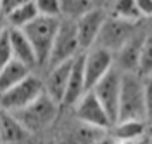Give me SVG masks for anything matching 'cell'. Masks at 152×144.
<instances>
[{
  "label": "cell",
  "mask_w": 152,
  "mask_h": 144,
  "mask_svg": "<svg viewBox=\"0 0 152 144\" xmlns=\"http://www.w3.org/2000/svg\"><path fill=\"white\" fill-rule=\"evenodd\" d=\"M147 118L149 109L145 103L143 78L138 73H123L118 122H147Z\"/></svg>",
  "instance_id": "cell-1"
},
{
  "label": "cell",
  "mask_w": 152,
  "mask_h": 144,
  "mask_svg": "<svg viewBox=\"0 0 152 144\" xmlns=\"http://www.w3.org/2000/svg\"><path fill=\"white\" fill-rule=\"evenodd\" d=\"M135 144H152V139L149 137V135H145V137H142L140 141H137Z\"/></svg>",
  "instance_id": "cell-28"
},
{
  "label": "cell",
  "mask_w": 152,
  "mask_h": 144,
  "mask_svg": "<svg viewBox=\"0 0 152 144\" xmlns=\"http://www.w3.org/2000/svg\"><path fill=\"white\" fill-rule=\"evenodd\" d=\"M37 2L38 14L43 18H54V19H62L61 14V2L59 0H35Z\"/></svg>",
  "instance_id": "cell-22"
},
{
  "label": "cell",
  "mask_w": 152,
  "mask_h": 144,
  "mask_svg": "<svg viewBox=\"0 0 152 144\" xmlns=\"http://www.w3.org/2000/svg\"><path fill=\"white\" fill-rule=\"evenodd\" d=\"M59 24H61V19L38 16L31 24H28L24 30H21L35 50L38 66H47L50 50L54 47L57 31H59Z\"/></svg>",
  "instance_id": "cell-2"
},
{
  "label": "cell",
  "mask_w": 152,
  "mask_h": 144,
  "mask_svg": "<svg viewBox=\"0 0 152 144\" xmlns=\"http://www.w3.org/2000/svg\"><path fill=\"white\" fill-rule=\"evenodd\" d=\"M95 144H116V141H114L113 137H107V135H105V137H102L100 141H97Z\"/></svg>",
  "instance_id": "cell-27"
},
{
  "label": "cell",
  "mask_w": 152,
  "mask_h": 144,
  "mask_svg": "<svg viewBox=\"0 0 152 144\" xmlns=\"http://www.w3.org/2000/svg\"><path fill=\"white\" fill-rule=\"evenodd\" d=\"M133 26L135 24L126 23V21H121V19H116L113 16L107 18L104 23V26H102V30H100V35L97 38L95 47L105 49V50L116 54L135 35L133 33Z\"/></svg>",
  "instance_id": "cell-9"
},
{
  "label": "cell",
  "mask_w": 152,
  "mask_h": 144,
  "mask_svg": "<svg viewBox=\"0 0 152 144\" xmlns=\"http://www.w3.org/2000/svg\"><path fill=\"white\" fill-rule=\"evenodd\" d=\"M143 38L145 35H133L114 54V68L119 73H138V63H140V52H142Z\"/></svg>",
  "instance_id": "cell-11"
},
{
  "label": "cell",
  "mask_w": 152,
  "mask_h": 144,
  "mask_svg": "<svg viewBox=\"0 0 152 144\" xmlns=\"http://www.w3.org/2000/svg\"><path fill=\"white\" fill-rule=\"evenodd\" d=\"M31 75H33L31 68H28L26 64L19 63L16 59H12L9 64L0 71V96L5 94L10 89H14L16 85H19L23 80H26Z\"/></svg>",
  "instance_id": "cell-15"
},
{
  "label": "cell",
  "mask_w": 152,
  "mask_h": 144,
  "mask_svg": "<svg viewBox=\"0 0 152 144\" xmlns=\"http://www.w3.org/2000/svg\"><path fill=\"white\" fill-rule=\"evenodd\" d=\"M59 108L61 106L56 104L47 94H43L38 101H35L26 109L16 113L14 116L18 118L19 123L23 125L28 132H37V130H42V128L48 127L56 120L57 113H59Z\"/></svg>",
  "instance_id": "cell-5"
},
{
  "label": "cell",
  "mask_w": 152,
  "mask_h": 144,
  "mask_svg": "<svg viewBox=\"0 0 152 144\" xmlns=\"http://www.w3.org/2000/svg\"><path fill=\"white\" fill-rule=\"evenodd\" d=\"M114 68V54L100 47H94L85 52V90L90 92L94 87Z\"/></svg>",
  "instance_id": "cell-7"
},
{
  "label": "cell",
  "mask_w": 152,
  "mask_h": 144,
  "mask_svg": "<svg viewBox=\"0 0 152 144\" xmlns=\"http://www.w3.org/2000/svg\"><path fill=\"white\" fill-rule=\"evenodd\" d=\"M43 94H45V83L38 77L31 75L26 80H23L19 85L0 96V109L10 115H16L31 106L35 101H38Z\"/></svg>",
  "instance_id": "cell-3"
},
{
  "label": "cell",
  "mask_w": 152,
  "mask_h": 144,
  "mask_svg": "<svg viewBox=\"0 0 152 144\" xmlns=\"http://www.w3.org/2000/svg\"><path fill=\"white\" fill-rule=\"evenodd\" d=\"M107 14L104 9L100 7H92L86 14H83L80 19L76 21V31H78V42H80V49L85 54L90 49L95 47L97 38L100 35V30L104 26Z\"/></svg>",
  "instance_id": "cell-10"
},
{
  "label": "cell",
  "mask_w": 152,
  "mask_h": 144,
  "mask_svg": "<svg viewBox=\"0 0 152 144\" xmlns=\"http://www.w3.org/2000/svg\"><path fill=\"white\" fill-rule=\"evenodd\" d=\"M73 61L64 63V64H59L56 68H50L48 75H47V80H45V94L59 106H62V101H64V96H66L69 77H71V68H73Z\"/></svg>",
  "instance_id": "cell-12"
},
{
  "label": "cell",
  "mask_w": 152,
  "mask_h": 144,
  "mask_svg": "<svg viewBox=\"0 0 152 144\" xmlns=\"http://www.w3.org/2000/svg\"><path fill=\"white\" fill-rule=\"evenodd\" d=\"M12 59H14V56H12V49H10L9 28H7L2 35H0V71L7 66Z\"/></svg>",
  "instance_id": "cell-23"
},
{
  "label": "cell",
  "mask_w": 152,
  "mask_h": 144,
  "mask_svg": "<svg viewBox=\"0 0 152 144\" xmlns=\"http://www.w3.org/2000/svg\"><path fill=\"white\" fill-rule=\"evenodd\" d=\"M73 109H75L76 118L86 127H92V128H97V130H104V132L113 128V122L109 120L105 109L100 106V103L97 101V97H95L92 90L86 92Z\"/></svg>",
  "instance_id": "cell-8"
},
{
  "label": "cell",
  "mask_w": 152,
  "mask_h": 144,
  "mask_svg": "<svg viewBox=\"0 0 152 144\" xmlns=\"http://www.w3.org/2000/svg\"><path fill=\"white\" fill-rule=\"evenodd\" d=\"M138 75L142 78L152 75V33L145 35L140 52V63H138Z\"/></svg>",
  "instance_id": "cell-21"
},
{
  "label": "cell",
  "mask_w": 152,
  "mask_h": 144,
  "mask_svg": "<svg viewBox=\"0 0 152 144\" xmlns=\"http://www.w3.org/2000/svg\"><path fill=\"white\" fill-rule=\"evenodd\" d=\"M143 92H145V103L149 109V118L152 116V75L143 78Z\"/></svg>",
  "instance_id": "cell-24"
},
{
  "label": "cell",
  "mask_w": 152,
  "mask_h": 144,
  "mask_svg": "<svg viewBox=\"0 0 152 144\" xmlns=\"http://www.w3.org/2000/svg\"><path fill=\"white\" fill-rule=\"evenodd\" d=\"M140 18H152V0H135Z\"/></svg>",
  "instance_id": "cell-25"
},
{
  "label": "cell",
  "mask_w": 152,
  "mask_h": 144,
  "mask_svg": "<svg viewBox=\"0 0 152 144\" xmlns=\"http://www.w3.org/2000/svg\"><path fill=\"white\" fill-rule=\"evenodd\" d=\"M147 135H149V137L152 139V123L149 125V127H147Z\"/></svg>",
  "instance_id": "cell-30"
},
{
  "label": "cell",
  "mask_w": 152,
  "mask_h": 144,
  "mask_svg": "<svg viewBox=\"0 0 152 144\" xmlns=\"http://www.w3.org/2000/svg\"><path fill=\"white\" fill-rule=\"evenodd\" d=\"M28 130L19 123V120L10 113L2 111V144L21 143L28 137Z\"/></svg>",
  "instance_id": "cell-18"
},
{
  "label": "cell",
  "mask_w": 152,
  "mask_h": 144,
  "mask_svg": "<svg viewBox=\"0 0 152 144\" xmlns=\"http://www.w3.org/2000/svg\"><path fill=\"white\" fill-rule=\"evenodd\" d=\"M40 14L37 9V2L35 0H23L10 14L5 16V21H7V26L12 30H24Z\"/></svg>",
  "instance_id": "cell-16"
},
{
  "label": "cell",
  "mask_w": 152,
  "mask_h": 144,
  "mask_svg": "<svg viewBox=\"0 0 152 144\" xmlns=\"http://www.w3.org/2000/svg\"><path fill=\"white\" fill-rule=\"evenodd\" d=\"M113 18L116 19L126 21V23H132L135 24L140 18L138 10H137V5H135V0H121V2H114L113 4Z\"/></svg>",
  "instance_id": "cell-19"
},
{
  "label": "cell",
  "mask_w": 152,
  "mask_h": 144,
  "mask_svg": "<svg viewBox=\"0 0 152 144\" xmlns=\"http://www.w3.org/2000/svg\"><path fill=\"white\" fill-rule=\"evenodd\" d=\"M9 42H10V49H12V56H14L16 61L26 64V66L31 68V69L35 66H38L35 50H33L29 40L26 38V35H24L21 30L9 28Z\"/></svg>",
  "instance_id": "cell-14"
},
{
  "label": "cell",
  "mask_w": 152,
  "mask_h": 144,
  "mask_svg": "<svg viewBox=\"0 0 152 144\" xmlns=\"http://www.w3.org/2000/svg\"><path fill=\"white\" fill-rule=\"evenodd\" d=\"M81 52L80 42H78V31H76V21L71 19H61L59 31H57L54 47L50 50L47 63V69L56 68L59 64L69 63L75 58H78Z\"/></svg>",
  "instance_id": "cell-4"
},
{
  "label": "cell",
  "mask_w": 152,
  "mask_h": 144,
  "mask_svg": "<svg viewBox=\"0 0 152 144\" xmlns=\"http://www.w3.org/2000/svg\"><path fill=\"white\" fill-rule=\"evenodd\" d=\"M94 5L90 2H61V14H62V19L78 21Z\"/></svg>",
  "instance_id": "cell-20"
},
{
  "label": "cell",
  "mask_w": 152,
  "mask_h": 144,
  "mask_svg": "<svg viewBox=\"0 0 152 144\" xmlns=\"http://www.w3.org/2000/svg\"><path fill=\"white\" fill-rule=\"evenodd\" d=\"M83 63H85V54H80V56L73 61L67 90H66V96H64V101H62V106H64V108H75V106L78 104V101L86 94Z\"/></svg>",
  "instance_id": "cell-13"
},
{
  "label": "cell",
  "mask_w": 152,
  "mask_h": 144,
  "mask_svg": "<svg viewBox=\"0 0 152 144\" xmlns=\"http://www.w3.org/2000/svg\"><path fill=\"white\" fill-rule=\"evenodd\" d=\"M121 78L123 73H119L116 68H113L97 85L94 87V92L97 101L105 109L109 120L113 125L118 122V111H119V96H121Z\"/></svg>",
  "instance_id": "cell-6"
},
{
  "label": "cell",
  "mask_w": 152,
  "mask_h": 144,
  "mask_svg": "<svg viewBox=\"0 0 152 144\" xmlns=\"http://www.w3.org/2000/svg\"><path fill=\"white\" fill-rule=\"evenodd\" d=\"M0 144H2V109H0Z\"/></svg>",
  "instance_id": "cell-29"
},
{
  "label": "cell",
  "mask_w": 152,
  "mask_h": 144,
  "mask_svg": "<svg viewBox=\"0 0 152 144\" xmlns=\"http://www.w3.org/2000/svg\"><path fill=\"white\" fill-rule=\"evenodd\" d=\"M7 28H9V26H7L5 16H4V14H0V35H2V33H4V31H5Z\"/></svg>",
  "instance_id": "cell-26"
},
{
  "label": "cell",
  "mask_w": 152,
  "mask_h": 144,
  "mask_svg": "<svg viewBox=\"0 0 152 144\" xmlns=\"http://www.w3.org/2000/svg\"><path fill=\"white\" fill-rule=\"evenodd\" d=\"M147 135L145 122H118L113 125V139L116 143H137Z\"/></svg>",
  "instance_id": "cell-17"
}]
</instances>
